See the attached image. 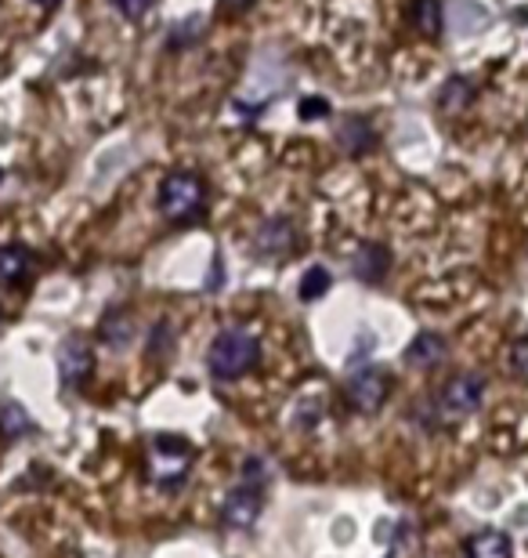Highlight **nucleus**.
Wrapping results in <instances>:
<instances>
[{
  "instance_id": "7",
  "label": "nucleus",
  "mask_w": 528,
  "mask_h": 558,
  "mask_svg": "<svg viewBox=\"0 0 528 558\" xmlns=\"http://www.w3.org/2000/svg\"><path fill=\"white\" fill-rule=\"evenodd\" d=\"M261 505H265V489L254 483H240L224 497L221 522L229 530H254L257 519H261Z\"/></svg>"
},
{
  "instance_id": "1",
  "label": "nucleus",
  "mask_w": 528,
  "mask_h": 558,
  "mask_svg": "<svg viewBox=\"0 0 528 558\" xmlns=\"http://www.w3.org/2000/svg\"><path fill=\"white\" fill-rule=\"evenodd\" d=\"M257 363H261V341L243 327L221 330L207 349V371L218 381H240Z\"/></svg>"
},
{
  "instance_id": "20",
  "label": "nucleus",
  "mask_w": 528,
  "mask_h": 558,
  "mask_svg": "<svg viewBox=\"0 0 528 558\" xmlns=\"http://www.w3.org/2000/svg\"><path fill=\"white\" fill-rule=\"evenodd\" d=\"M29 414L22 410L19 403H4L0 407V432L8 435V439H19L22 432H29Z\"/></svg>"
},
{
  "instance_id": "22",
  "label": "nucleus",
  "mask_w": 528,
  "mask_h": 558,
  "mask_svg": "<svg viewBox=\"0 0 528 558\" xmlns=\"http://www.w3.org/2000/svg\"><path fill=\"white\" fill-rule=\"evenodd\" d=\"M152 4L156 0H112V8H116L127 22H142L152 11Z\"/></svg>"
},
{
  "instance_id": "24",
  "label": "nucleus",
  "mask_w": 528,
  "mask_h": 558,
  "mask_svg": "<svg viewBox=\"0 0 528 558\" xmlns=\"http://www.w3.org/2000/svg\"><path fill=\"white\" fill-rule=\"evenodd\" d=\"M257 0H221V8L224 11H232V15H240V11H246V8H254Z\"/></svg>"
},
{
  "instance_id": "16",
  "label": "nucleus",
  "mask_w": 528,
  "mask_h": 558,
  "mask_svg": "<svg viewBox=\"0 0 528 558\" xmlns=\"http://www.w3.org/2000/svg\"><path fill=\"white\" fill-rule=\"evenodd\" d=\"M475 95H478V87H475V81L470 76H464V73H456V76H449V81L442 84V92H438V109L442 113H464V109L475 102Z\"/></svg>"
},
{
  "instance_id": "23",
  "label": "nucleus",
  "mask_w": 528,
  "mask_h": 558,
  "mask_svg": "<svg viewBox=\"0 0 528 558\" xmlns=\"http://www.w3.org/2000/svg\"><path fill=\"white\" fill-rule=\"evenodd\" d=\"M511 366H514V374L528 377V333H521V338L511 344Z\"/></svg>"
},
{
  "instance_id": "3",
  "label": "nucleus",
  "mask_w": 528,
  "mask_h": 558,
  "mask_svg": "<svg viewBox=\"0 0 528 558\" xmlns=\"http://www.w3.org/2000/svg\"><path fill=\"white\" fill-rule=\"evenodd\" d=\"M160 215L174 226L207 215V182L196 171H171L160 182Z\"/></svg>"
},
{
  "instance_id": "10",
  "label": "nucleus",
  "mask_w": 528,
  "mask_h": 558,
  "mask_svg": "<svg viewBox=\"0 0 528 558\" xmlns=\"http://www.w3.org/2000/svg\"><path fill=\"white\" fill-rule=\"evenodd\" d=\"M445 355H449V341L442 338V333L420 330L417 338L406 344L402 360H406V366H413V371H434V366L445 363Z\"/></svg>"
},
{
  "instance_id": "11",
  "label": "nucleus",
  "mask_w": 528,
  "mask_h": 558,
  "mask_svg": "<svg viewBox=\"0 0 528 558\" xmlns=\"http://www.w3.org/2000/svg\"><path fill=\"white\" fill-rule=\"evenodd\" d=\"M391 269V251L384 243H358L355 254H352V272L355 279H363V283H380V279L388 276Z\"/></svg>"
},
{
  "instance_id": "26",
  "label": "nucleus",
  "mask_w": 528,
  "mask_h": 558,
  "mask_svg": "<svg viewBox=\"0 0 528 558\" xmlns=\"http://www.w3.org/2000/svg\"><path fill=\"white\" fill-rule=\"evenodd\" d=\"M40 8H54V4H62V0H37Z\"/></svg>"
},
{
  "instance_id": "13",
  "label": "nucleus",
  "mask_w": 528,
  "mask_h": 558,
  "mask_svg": "<svg viewBox=\"0 0 528 558\" xmlns=\"http://www.w3.org/2000/svg\"><path fill=\"white\" fill-rule=\"evenodd\" d=\"M37 272V258H33L29 247H0V287H22L29 283V276Z\"/></svg>"
},
{
  "instance_id": "27",
  "label": "nucleus",
  "mask_w": 528,
  "mask_h": 558,
  "mask_svg": "<svg viewBox=\"0 0 528 558\" xmlns=\"http://www.w3.org/2000/svg\"><path fill=\"white\" fill-rule=\"evenodd\" d=\"M0 182H4V171H0Z\"/></svg>"
},
{
  "instance_id": "2",
  "label": "nucleus",
  "mask_w": 528,
  "mask_h": 558,
  "mask_svg": "<svg viewBox=\"0 0 528 558\" xmlns=\"http://www.w3.org/2000/svg\"><path fill=\"white\" fill-rule=\"evenodd\" d=\"M193 464H196V446L182 439V435H156L149 450H145V475L160 489L185 486Z\"/></svg>"
},
{
  "instance_id": "5",
  "label": "nucleus",
  "mask_w": 528,
  "mask_h": 558,
  "mask_svg": "<svg viewBox=\"0 0 528 558\" xmlns=\"http://www.w3.org/2000/svg\"><path fill=\"white\" fill-rule=\"evenodd\" d=\"M388 396H391V374L384 371V366H373V363L363 366V371H355L344 385L347 407L363 417H373L377 410L388 403Z\"/></svg>"
},
{
  "instance_id": "19",
  "label": "nucleus",
  "mask_w": 528,
  "mask_h": 558,
  "mask_svg": "<svg viewBox=\"0 0 528 558\" xmlns=\"http://www.w3.org/2000/svg\"><path fill=\"white\" fill-rule=\"evenodd\" d=\"M330 287H333L330 269H322V265H311V269L305 272V279H300L297 298L300 301H319L322 294H330Z\"/></svg>"
},
{
  "instance_id": "18",
  "label": "nucleus",
  "mask_w": 528,
  "mask_h": 558,
  "mask_svg": "<svg viewBox=\"0 0 528 558\" xmlns=\"http://www.w3.org/2000/svg\"><path fill=\"white\" fill-rule=\"evenodd\" d=\"M204 33H207V19L204 15H188L185 22L171 26V33H167V48H171V51L193 48V44L204 40Z\"/></svg>"
},
{
  "instance_id": "15",
  "label": "nucleus",
  "mask_w": 528,
  "mask_h": 558,
  "mask_svg": "<svg viewBox=\"0 0 528 558\" xmlns=\"http://www.w3.org/2000/svg\"><path fill=\"white\" fill-rule=\"evenodd\" d=\"M459 558H514V544L507 533L500 530H481L475 537H467Z\"/></svg>"
},
{
  "instance_id": "14",
  "label": "nucleus",
  "mask_w": 528,
  "mask_h": 558,
  "mask_svg": "<svg viewBox=\"0 0 528 558\" xmlns=\"http://www.w3.org/2000/svg\"><path fill=\"white\" fill-rule=\"evenodd\" d=\"M453 11H445V29H453L456 37H470V33L489 29V11L475 4V0H453Z\"/></svg>"
},
{
  "instance_id": "9",
  "label": "nucleus",
  "mask_w": 528,
  "mask_h": 558,
  "mask_svg": "<svg viewBox=\"0 0 528 558\" xmlns=\"http://www.w3.org/2000/svg\"><path fill=\"white\" fill-rule=\"evenodd\" d=\"M95 371V352L84 338H65L59 349V377L65 388H84Z\"/></svg>"
},
{
  "instance_id": "6",
  "label": "nucleus",
  "mask_w": 528,
  "mask_h": 558,
  "mask_svg": "<svg viewBox=\"0 0 528 558\" xmlns=\"http://www.w3.org/2000/svg\"><path fill=\"white\" fill-rule=\"evenodd\" d=\"M300 247V232L290 218H268L254 232V251L261 262H286Z\"/></svg>"
},
{
  "instance_id": "21",
  "label": "nucleus",
  "mask_w": 528,
  "mask_h": 558,
  "mask_svg": "<svg viewBox=\"0 0 528 558\" xmlns=\"http://www.w3.org/2000/svg\"><path fill=\"white\" fill-rule=\"evenodd\" d=\"M330 113H333V106L326 102L322 95H305L297 102V117L300 120H322V117H330Z\"/></svg>"
},
{
  "instance_id": "25",
  "label": "nucleus",
  "mask_w": 528,
  "mask_h": 558,
  "mask_svg": "<svg viewBox=\"0 0 528 558\" xmlns=\"http://www.w3.org/2000/svg\"><path fill=\"white\" fill-rule=\"evenodd\" d=\"M514 22H521V26H528V4L514 8Z\"/></svg>"
},
{
  "instance_id": "8",
  "label": "nucleus",
  "mask_w": 528,
  "mask_h": 558,
  "mask_svg": "<svg viewBox=\"0 0 528 558\" xmlns=\"http://www.w3.org/2000/svg\"><path fill=\"white\" fill-rule=\"evenodd\" d=\"M336 149H341L344 156H352V160H358V156H369L377 149V128L369 124V117H358V113H347L336 120Z\"/></svg>"
},
{
  "instance_id": "4",
  "label": "nucleus",
  "mask_w": 528,
  "mask_h": 558,
  "mask_svg": "<svg viewBox=\"0 0 528 558\" xmlns=\"http://www.w3.org/2000/svg\"><path fill=\"white\" fill-rule=\"evenodd\" d=\"M486 388H489L486 374H475V371L453 374L434 396V421L438 424H459L470 414H478L481 403H486Z\"/></svg>"
},
{
  "instance_id": "12",
  "label": "nucleus",
  "mask_w": 528,
  "mask_h": 558,
  "mask_svg": "<svg viewBox=\"0 0 528 558\" xmlns=\"http://www.w3.org/2000/svg\"><path fill=\"white\" fill-rule=\"evenodd\" d=\"M406 19L423 40H438L445 29V0H409Z\"/></svg>"
},
{
  "instance_id": "17",
  "label": "nucleus",
  "mask_w": 528,
  "mask_h": 558,
  "mask_svg": "<svg viewBox=\"0 0 528 558\" xmlns=\"http://www.w3.org/2000/svg\"><path fill=\"white\" fill-rule=\"evenodd\" d=\"M102 341L109 349H127L131 344V333H134V319L127 316V308H112L109 316L102 319Z\"/></svg>"
}]
</instances>
